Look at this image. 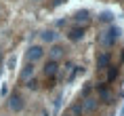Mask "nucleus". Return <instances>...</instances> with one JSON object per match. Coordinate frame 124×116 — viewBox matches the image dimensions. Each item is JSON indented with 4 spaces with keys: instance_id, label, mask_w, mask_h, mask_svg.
I'll use <instances>...</instances> for the list:
<instances>
[{
    "instance_id": "obj_7",
    "label": "nucleus",
    "mask_w": 124,
    "mask_h": 116,
    "mask_svg": "<svg viewBox=\"0 0 124 116\" xmlns=\"http://www.w3.org/2000/svg\"><path fill=\"white\" fill-rule=\"evenodd\" d=\"M70 40H80L82 36H84V27H74V30H70Z\"/></svg>"
},
{
    "instance_id": "obj_10",
    "label": "nucleus",
    "mask_w": 124,
    "mask_h": 116,
    "mask_svg": "<svg viewBox=\"0 0 124 116\" xmlns=\"http://www.w3.org/2000/svg\"><path fill=\"white\" fill-rule=\"evenodd\" d=\"M55 38H57V34L53 32V30H46V32H42V40H44V42H53Z\"/></svg>"
},
{
    "instance_id": "obj_8",
    "label": "nucleus",
    "mask_w": 124,
    "mask_h": 116,
    "mask_svg": "<svg viewBox=\"0 0 124 116\" xmlns=\"http://www.w3.org/2000/svg\"><path fill=\"white\" fill-rule=\"evenodd\" d=\"M99 97H101V101H105V103L111 101V93L107 91V87H99Z\"/></svg>"
},
{
    "instance_id": "obj_13",
    "label": "nucleus",
    "mask_w": 124,
    "mask_h": 116,
    "mask_svg": "<svg viewBox=\"0 0 124 116\" xmlns=\"http://www.w3.org/2000/svg\"><path fill=\"white\" fill-rule=\"evenodd\" d=\"M116 76H118V70H116V68H111V70L107 72V80H114Z\"/></svg>"
},
{
    "instance_id": "obj_2",
    "label": "nucleus",
    "mask_w": 124,
    "mask_h": 116,
    "mask_svg": "<svg viewBox=\"0 0 124 116\" xmlns=\"http://www.w3.org/2000/svg\"><path fill=\"white\" fill-rule=\"evenodd\" d=\"M8 108L13 110V112H21L23 110V99H21L19 93H13V95L8 97Z\"/></svg>"
},
{
    "instance_id": "obj_12",
    "label": "nucleus",
    "mask_w": 124,
    "mask_h": 116,
    "mask_svg": "<svg viewBox=\"0 0 124 116\" xmlns=\"http://www.w3.org/2000/svg\"><path fill=\"white\" fill-rule=\"evenodd\" d=\"M32 74H34V65H32V63H27L25 68H23V72H21V76H23V78H30Z\"/></svg>"
},
{
    "instance_id": "obj_4",
    "label": "nucleus",
    "mask_w": 124,
    "mask_h": 116,
    "mask_svg": "<svg viewBox=\"0 0 124 116\" xmlns=\"http://www.w3.org/2000/svg\"><path fill=\"white\" fill-rule=\"evenodd\" d=\"M80 106H82V112H93V110L97 108V99H93V97H88V99H84V101H80Z\"/></svg>"
},
{
    "instance_id": "obj_16",
    "label": "nucleus",
    "mask_w": 124,
    "mask_h": 116,
    "mask_svg": "<svg viewBox=\"0 0 124 116\" xmlns=\"http://www.w3.org/2000/svg\"><path fill=\"white\" fill-rule=\"evenodd\" d=\"M0 61H2V55H0Z\"/></svg>"
},
{
    "instance_id": "obj_14",
    "label": "nucleus",
    "mask_w": 124,
    "mask_h": 116,
    "mask_svg": "<svg viewBox=\"0 0 124 116\" xmlns=\"http://www.w3.org/2000/svg\"><path fill=\"white\" fill-rule=\"evenodd\" d=\"M101 19H103V21H111V15L109 13H103V15H101Z\"/></svg>"
},
{
    "instance_id": "obj_15",
    "label": "nucleus",
    "mask_w": 124,
    "mask_h": 116,
    "mask_svg": "<svg viewBox=\"0 0 124 116\" xmlns=\"http://www.w3.org/2000/svg\"><path fill=\"white\" fill-rule=\"evenodd\" d=\"M63 116H72V114H63Z\"/></svg>"
},
{
    "instance_id": "obj_1",
    "label": "nucleus",
    "mask_w": 124,
    "mask_h": 116,
    "mask_svg": "<svg viewBox=\"0 0 124 116\" xmlns=\"http://www.w3.org/2000/svg\"><path fill=\"white\" fill-rule=\"evenodd\" d=\"M120 38V30L118 27H109V30H105L103 34H101V38H99V42H101V46H111L116 40Z\"/></svg>"
},
{
    "instance_id": "obj_11",
    "label": "nucleus",
    "mask_w": 124,
    "mask_h": 116,
    "mask_svg": "<svg viewBox=\"0 0 124 116\" xmlns=\"http://www.w3.org/2000/svg\"><path fill=\"white\" fill-rule=\"evenodd\" d=\"M61 55H63V49H61V46H53V49H51V57H53V61H55V59H59Z\"/></svg>"
},
{
    "instance_id": "obj_6",
    "label": "nucleus",
    "mask_w": 124,
    "mask_h": 116,
    "mask_svg": "<svg viewBox=\"0 0 124 116\" xmlns=\"http://www.w3.org/2000/svg\"><path fill=\"white\" fill-rule=\"evenodd\" d=\"M97 68L99 70H107V68H109V55H107V53H101V55H99Z\"/></svg>"
},
{
    "instance_id": "obj_5",
    "label": "nucleus",
    "mask_w": 124,
    "mask_h": 116,
    "mask_svg": "<svg viewBox=\"0 0 124 116\" xmlns=\"http://www.w3.org/2000/svg\"><path fill=\"white\" fill-rule=\"evenodd\" d=\"M59 72V68H57V61H48V63L44 65V76H48V78H53L55 74Z\"/></svg>"
},
{
    "instance_id": "obj_3",
    "label": "nucleus",
    "mask_w": 124,
    "mask_h": 116,
    "mask_svg": "<svg viewBox=\"0 0 124 116\" xmlns=\"http://www.w3.org/2000/svg\"><path fill=\"white\" fill-rule=\"evenodd\" d=\"M42 55H44V49H42V46H38V45H34V46H30V49H27V59H30V63H32V61L42 59Z\"/></svg>"
},
{
    "instance_id": "obj_9",
    "label": "nucleus",
    "mask_w": 124,
    "mask_h": 116,
    "mask_svg": "<svg viewBox=\"0 0 124 116\" xmlns=\"http://www.w3.org/2000/svg\"><path fill=\"white\" fill-rule=\"evenodd\" d=\"M74 19L78 21V23H86L88 21V11H78V13L74 15Z\"/></svg>"
}]
</instances>
